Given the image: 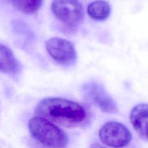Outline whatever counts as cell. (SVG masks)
<instances>
[{
	"instance_id": "obj_11",
	"label": "cell",
	"mask_w": 148,
	"mask_h": 148,
	"mask_svg": "<svg viewBox=\"0 0 148 148\" xmlns=\"http://www.w3.org/2000/svg\"><path fill=\"white\" fill-rule=\"evenodd\" d=\"M90 148H106V147H103V146H102L101 145H100L98 143H93L92 145H91Z\"/></svg>"
},
{
	"instance_id": "obj_9",
	"label": "cell",
	"mask_w": 148,
	"mask_h": 148,
	"mask_svg": "<svg viewBox=\"0 0 148 148\" xmlns=\"http://www.w3.org/2000/svg\"><path fill=\"white\" fill-rule=\"evenodd\" d=\"M88 16L94 20L103 21L106 20L110 13L109 4L103 0H97L90 3L87 8Z\"/></svg>"
},
{
	"instance_id": "obj_4",
	"label": "cell",
	"mask_w": 148,
	"mask_h": 148,
	"mask_svg": "<svg viewBox=\"0 0 148 148\" xmlns=\"http://www.w3.org/2000/svg\"><path fill=\"white\" fill-rule=\"evenodd\" d=\"M101 141L113 148H121L130 143L132 136L130 130L123 124L115 121L105 123L99 131Z\"/></svg>"
},
{
	"instance_id": "obj_6",
	"label": "cell",
	"mask_w": 148,
	"mask_h": 148,
	"mask_svg": "<svg viewBox=\"0 0 148 148\" xmlns=\"http://www.w3.org/2000/svg\"><path fill=\"white\" fill-rule=\"evenodd\" d=\"M82 91L86 98L102 111L108 113L118 112L116 102L101 84L87 83L83 86Z\"/></svg>"
},
{
	"instance_id": "obj_2",
	"label": "cell",
	"mask_w": 148,
	"mask_h": 148,
	"mask_svg": "<svg viewBox=\"0 0 148 148\" xmlns=\"http://www.w3.org/2000/svg\"><path fill=\"white\" fill-rule=\"evenodd\" d=\"M28 128L32 136L47 148H65L68 138L58 125L40 116L31 118Z\"/></svg>"
},
{
	"instance_id": "obj_1",
	"label": "cell",
	"mask_w": 148,
	"mask_h": 148,
	"mask_svg": "<svg viewBox=\"0 0 148 148\" xmlns=\"http://www.w3.org/2000/svg\"><path fill=\"white\" fill-rule=\"evenodd\" d=\"M38 116L65 127H76L87 119V112L80 103L65 98L49 97L42 99L36 105Z\"/></svg>"
},
{
	"instance_id": "obj_3",
	"label": "cell",
	"mask_w": 148,
	"mask_h": 148,
	"mask_svg": "<svg viewBox=\"0 0 148 148\" xmlns=\"http://www.w3.org/2000/svg\"><path fill=\"white\" fill-rule=\"evenodd\" d=\"M51 8L56 18L68 27H76L83 20V7L78 0H53Z\"/></svg>"
},
{
	"instance_id": "obj_5",
	"label": "cell",
	"mask_w": 148,
	"mask_h": 148,
	"mask_svg": "<svg viewBox=\"0 0 148 148\" xmlns=\"http://www.w3.org/2000/svg\"><path fill=\"white\" fill-rule=\"evenodd\" d=\"M46 49L49 55L59 64L70 66L76 61V52L73 43L60 38H52L45 42Z\"/></svg>"
},
{
	"instance_id": "obj_8",
	"label": "cell",
	"mask_w": 148,
	"mask_h": 148,
	"mask_svg": "<svg viewBox=\"0 0 148 148\" xmlns=\"http://www.w3.org/2000/svg\"><path fill=\"white\" fill-rule=\"evenodd\" d=\"M18 68V62L10 48L0 43V72L12 74Z\"/></svg>"
},
{
	"instance_id": "obj_7",
	"label": "cell",
	"mask_w": 148,
	"mask_h": 148,
	"mask_svg": "<svg viewBox=\"0 0 148 148\" xmlns=\"http://www.w3.org/2000/svg\"><path fill=\"white\" fill-rule=\"evenodd\" d=\"M130 120L139 137L148 141V104L135 106L130 112Z\"/></svg>"
},
{
	"instance_id": "obj_10",
	"label": "cell",
	"mask_w": 148,
	"mask_h": 148,
	"mask_svg": "<svg viewBox=\"0 0 148 148\" xmlns=\"http://www.w3.org/2000/svg\"><path fill=\"white\" fill-rule=\"evenodd\" d=\"M10 3L17 10L24 13L31 14L36 12L42 6L43 0H3Z\"/></svg>"
}]
</instances>
